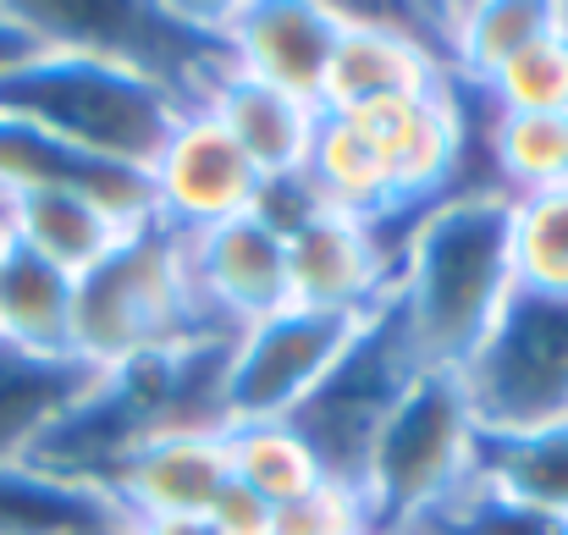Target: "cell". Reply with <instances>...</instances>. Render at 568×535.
Listing matches in <instances>:
<instances>
[{
	"instance_id": "44dd1931",
	"label": "cell",
	"mask_w": 568,
	"mask_h": 535,
	"mask_svg": "<svg viewBox=\"0 0 568 535\" xmlns=\"http://www.w3.org/2000/svg\"><path fill=\"white\" fill-rule=\"evenodd\" d=\"M94 370L72 359H33L0 343V470H28L39 442L89 392Z\"/></svg>"
},
{
	"instance_id": "83f0119b",
	"label": "cell",
	"mask_w": 568,
	"mask_h": 535,
	"mask_svg": "<svg viewBox=\"0 0 568 535\" xmlns=\"http://www.w3.org/2000/svg\"><path fill=\"white\" fill-rule=\"evenodd\" d=\"M276 535H376L371 531V508L359 486H315L310 497L276 508Z\"/></svg>"
},
{
	"instance_id": "ba28073f",
	"label": "cell",
	"mask_w": 568,
	"mask_h": 535,
	"mask_svg": "<svg viewBox=\"0 0 568 535\" xmlns=\"http://www.w3.org/2000/svg\"><path fill=\"white\" fill-rule=\"evenodd\" d=\"M365 321L287 304L271 321L237 332L226 349V370H221V431L226 425H287L315 397V386L343 364V354L359 343Z\"/></svg>"
},
{
	"instance_id": "ac0fdd59",
	"label": "cell",
	"mask_w": 568,
	"mask_h": 535,
	"mask_svg": "<svg viewBox=\"0 0 568 535\" xmlns=\"http://www.w3.org/2000/svg\"><path fill=\"white\" fill-rule=\"evenodd\" d=\"M558 28V0H475V6H436V44L447 83L480 89L491 83L525 44Z\"/></svg>"
},
{
	"instance_id": "4fadbf2b",
	"label": "cell",
	"mask_w": 568,
	"mask_h": 535,
	"mask_svg": "<svg viewBox=\"0 0 568 535\" xmlns=\"http://www.w3.org/2000/svg\"><path fill=\"white\" fill-rule=\"evenodd\" d=\"M215 22H221L232 61L248 78L321 105V89H326L337 39H343L337 6H326V0H237V6H215Z\"/></svg>"
},
{
	"instance_id": "6da1fadb",
	"label": "cell",
	"mask_w": 568,
	"mask_h": 535,
	"mask_svg": "<svg viewBox=\"0 0 568 535\" xmlns=\"http://www.w3.org/2000/svg\"><path fill=\"white\" fill-rule=\"evenodd\" d=\"M514 199L458 188L419 210L397 238L392 310L425 370H464L514 299Z\"/></svg>"
},
{
	"instance_id": "9c48e42d",
	"label": "cell",
	"mask_w": 568,
	"mask_h": 535,
	"mask_svg": "<svg viewBox=\"0 0 568 535\" xmlns=\"http://www.w3.org/2000/svg\"><path fill=\"white\" fill-rule=\"evenodd\" d=\"M343 117L386 161L403 226L419 210H430L436 199H447L458 188H475L469 172H464V161H469V117H464V94L453 83L425 89V94L376 100V105H359V111H343ZM403 226H397V238H403Z\"/></svg>"
},
{
	"instance_id": "d4e9b609",
	"label": "cell",
	"mask_w": 568,
	"mask_h": 535,
	"mask_svg": "<svg viewBox=\"0 0 568 535\" xmlns=\"http://www.w3.org/2000/svg\"><path fill=\"white\" fill-rule=\"evenodd\" d=\"M514 282L525 293L568 299V188L514 199Z\"/></svg>"
},
{
	"instance_id": "d6a6232c",
	"label": "cell",
	"mask_w": 568,
	"mask_h": 535,
	"mask_svg": "<svg viewBox=\"0 0 568 535\" xmlns=\"http://www.w3.org/2000/svg\"><path fill=\"white\" fill-rule=\"evenodd\" d=\"M0 243H6V226H0Z\"/></svg>"
},
{
	"instance_id": "277c9868",
	"label": "cell",
	"mask_w": 568,
	"mask_h": 535,
	"mask_svg": "<svg viewBox=\"0 0 568 535\" xmlns=\"http://www.w3.org/2000/svg\"><path fill=\"white\" fill-rule=\"evenodd\" d=\"M480 420L458 370H419L365 458V508L376 535H408L430 508L475 481Z\"/></svg>"
},
{
	"instance_id": "f1b7e54d",
	"label": "cell",
	"mask_w": 568,
	"mask_h": 535,
	"mask_svg": "<svg viewBox=\"0 0 568 535\" xmlns=\"http://www.w3.org/2000/svg\"><path fill=\"white\" fill-rule=\"evenodd\" d=\"M204 519H210L215 535H276V508L265 497H254L248 486H237V481L221 486V497L210 503Z\"/></svg>"
},
{
	"instance_id": "5bb4252c",
	"label": "cell",
	"mask_w": 568,
	"mask_h": 535,
	"mask_svg": "<svg viewBox=\"0 0 568 535\" xmlns=\"http://www.w3.org/2000/svg\"><path fill=\"white\" fill-rule=\"evenodd\" d=\"M343 11V39L321 89V111L343 117L376 100L397 94H425L447 83V67L430 44V33L403 28V6H337Z\"/></svg>"
},
{
	"instance_id": "3957f363",
	"label": "cell",
	"mask_w": 568,
	"mask_h": 535,
	"mask_svg": "<svg viewBox=\"0 0 568 535\" xmlns=\"http://www.w3.org/2000/svg\"><path fill=\"white\" fill-rule=\"evenodd\" d=\"M193 337H221L204 326L183 265V232L166 221H139L94 271L78 276L72 299V359L94 375L133 359L166 354Z\"/></svg>"
},
{
	"instance_id": "f546056e",
	"label": "cell",
	"mask_w": 568,
	"mask_h": 535,
	"mask_svg": "<svg viewBox=\"0 0 568 535\" xmlns=\"http://www.w3.org/2000/svg\"><path fill=\"white\" fill-rule=\"evenodd\" d=\"M39 50V33L11 11V6H0V72H11L17 61H28Z\"/></svg>"
},
{
	"instance_id": "2e32d148",
	"label": "cell",
	"mask_w": 568,
	"mask_h": 535,
	"mask_svg": "<svg viewBox=\"0 0 568 535\" xmlns=\"http://www.w3.org/2000/svg\"><path fill=\"white\" fill-rule=\"evenodd\" d=\"M199 111H210L221 122V133L243 150V161L260 172L265 188L276 182H293L310 161V144L321 133V105L315 100H298L276 83H260L248 78L237 61L204 89Z\"/></svg>"
},
{
	"instance_id": "8fae6325",
	"label": "cell",
	"mask_w": 568,
	"mask_h": 535,
	"mask_svg": "<svg viewBox=\"0 0 568 535\" xmlns=\"http://www.w3.org/2000/svg\"><path fill=\"white\" fill-rule=\"evenodd\" d=\"M397 243L337 210H304L287 226V304L326 315H376L392 299Z\"/></svg>"
},
{
	"instance_id": "7402d4cb",
	"label": "cell",
	"mask_w": 568,
	"mask_h": 535,
	"mask_svg": "<svg viewBox=\"0 0 568 535\" xmlns=\"http://www.w3.org/2000/svg\"><path fill=\"white\" fill-rule=\"evenodd\" d=\"M475 475L541 514L568 519V420L536 431H480Z\"/></svg>"
},
{
	"instance_id": "8992f818",
	"label": "cell",
	"mask_w": 568,
	"mask_h": 535,
	"mask_svg": "<svg viewBox=\"0 0 568 535\" xmlns=\"http://www.w3.org/2000/svg\"><path fill=\"white\" fill-rule=\"evenodd\" d=\"M458 375L480 431H536L568 420V299L514 287L508 310Z\"/></svg>"
},
{
	"instance_id": "7c38bea8",
	"label": "cell",
	"mask_w": 568,
	"mask_h": 535,
	"mask_svg": "<svg viewBox=\"0 0 568 535\" xmlns=\"http://www.w3.org/2000/svg\"><path fill=\"white\" fill-rule=\"evenodd\" d=\"M150 193H155V221L193 238L260 210L265 182L243 161V150L221 133V122L193 105L178 122V133L166 139L161 161L150 166Z\"/></svg>"
},
{
	"instance_id": "5b68a950",
	"label": "cell",
	"mask_w": 568,
	"mask_h": 535,
	"mask_svg": "<svg viewBox=\"0 0 568 535\" xmlns=\"http://www.w3.org/2000/svg\"><path fill=\"white\" fill-rule=\"evenodd\" d=\"M39 44L89 50L105 61H122L161 89H172L183 105H199L204 89L232 67V50L221 39L215 6H150V0H55V6H11Z\"/></svg>"
},
{
	"instance_id": "1f68e13d",
	"label": "cell",
	"mask_w": 568,
	"mask_h": 535,
	"mask_svg": "<svg viewBox=\"0 0 568 535\" xmlns=\"http://www.w3.org/2000/svg\"><path fill=\"white\" fill-rule=\"evenodd\" d=\"M78 535H128V525L116 519V525H100V531H78Z\"/></svg>"
},
{
	"instance_id": "ffe728a7",
	"label": "cell",
	"mask_w": 568,
	"mask_h": 535,
	"mask_svg": "<svg viewBox=\"0 0 568 535\" xmlns=\"http://www.w3.org/2000/svg\"><path fill=\"white\" fill-rule=\"evenodd\" d=\"M298 188L310 193L315 210H337V215H359L392 238L397 221V188L376 150L365 144V133L348 117H321V133L310 144V161L298 172Z\"/></svg>"
},
{
	"instance_id": "d6986e66",
	"label": "cell",
	"mask_w": 568,
	"mask_h": 535,
	"mask_svg": "<svg viewBox=\"0 0 568 535\" xmlns=\"http://www.w3.org/2000/svg\"><path fill=\"white\" fill-rule=\"evenodd\" d=\"M78 276L22 243H0V343L33 359H72ZM78 364V359H72Z\"/></svg>"
},
{
	"instance_id": "4dcf8cb0",
	"label": "cell",
	"mask_w": 568,
	"mask_h": 535,
	"mask_svg": "<svg viewBox=\"0 0 568 535\" xmlns=\"http://www.w3.org/2000/svg\"><path fill=\"white\" fill-rule=\"evenodd\" d=\"M128 535H215L210 519H122Z\"/></svg>"
},
{
	"instance_id": "9a60e30c",
	"label": "cell",
	"mask_w": 568,
	"mask_h": 535,
	"mask_svg": "<svg viewBox=\"0 0 568 535\" xmlns=\"http://www.w3.org/2000/svg\"><path fill=\"white\" fill-rule=\"evenodd\" d=\"M221 431H166L139 442L105 481V503L122 519H204L226 486Z\"/></svg>"
},
{
	"instance_id": "603a6c76",
	"label": "cell",
	"mask_w": 568,
	"mask_h": 535,
	"mask_svg": "<svg viewBox=\"0 0 568 535\" xmlns=\"http://www.w3.org/2000/svg\"><path fill=\"white\" fill-rule=\"evenodd\" d=\"M221 447H226V475L254 497H265L271 508H287L315 486H326L321 458L293 425H226Z\"/></svg>"
},
{
	"instance_id": "7a4b0ae2",
	"label": "cell",
	"mask_w": 568,
	"mask_h": 535,
	"mask_svg": "<svg viewBox=\"0 0 568 535\" xmlns=\"http://www.w3.org/2000/svg\"><path fill=\"white\" fill-rule=\"evenodd\" d=\"M189 111L193 105L155 78L67 44H39L28 61L0 72V117H17L94 161L144 178Z\"/></svg>"
},
{
	"instance_id": "484cf974",
	"label": "cell",
	"mask_w": 568,
	"mask_h": 535,
	"mask_svg": "<svg viewBox=\"0 0 568 535\" xmlns=\"http://www.w3.org/2000/svg\"><path fill=\"white\" fill-rule=\"evenodd\" d=\"M475 94L508 117H568V33H541Z\"/></svg>"
},
{
	"instance_id": "4316f807",
	"label": "cell",
	"mask_w": 568,
	"mask_h": 535,
	"mask_svg": "<svg viewBox=\"0 0 568 535\" xmlns=\"http://www.w3.org/2000/svg\"><path fill=\"white\" fill-rule=\"evenodd\" d=\"M408 535H568V519L541 514V508H530V503H519L475 475L442 508H430Z\"/></svg>"
},
{
	"instance_id": "52a82bcc",
	"label": "cell",
	"mask_w": 568,
	"mask_h": 535,
	"mask_svg": "<svg viewBox=\"0 0 568 535\" xmlns=\"http://www.w3.org/2000/svg\"><path fill=\"white\" fill-rule=\"evenodd\" d=\"M425 364L408 349L403 337V321L392 310V299L381 304L376 315L365 321L359 343L343 354V364L315 386V397L287 420L310 453L321 458L326 481L337 486H359L365 481V458H371V442L386 425V414L397 408V397L408 392V381L419 375Z\"/></svg>"
},
{
	"instance_id": "cb8c5ba5",
	"label": "cell",
	"mask_w": 568,
	"mask_h": 535,
	"mask_svg": "<svg viewBox=\"0 0 568 535\" xmlns=\"http://www.w3.org/2000/svg\"><path fill=\"white\" fill-rule=\"evenodd\" d=\"M486 182L508 199L568 188V117H508L491 111L486 122Z\"/></svg>"
},
{
	"instance_id": "30bf717a",
	"label": "cell",
	"mask_w": 568,
	"mask_h": 535,
	"mask_svg": "<svg viewBox=\"0 0 568 535\" xmlns=\"http://www.w3.org/2000/svg\"><path fill=\"white\" fill-rule=\"evenodd\" d=\"M183 265L204 326L221 337H237L287 310V232L265 210L183 238Z\"/></svg>"
},
{
	"instance_id": "e0dca14e",
	"label": "cell",
	"mask_w": 568,
	"mask_h": 535,
	"mask_svg": "<svg viewBox=\"0 0 568 535\" xmlns=\"http://www.w3.org/2000/svg\"><path fill=\"white\" fill-rule=\"evenodd\" d=\"M0 226H6L11 243L33 249L39 260L83 276L139 221H128L111 204H100L89 193H72V188H0Z\"/></svg>"
}]
</instances>
